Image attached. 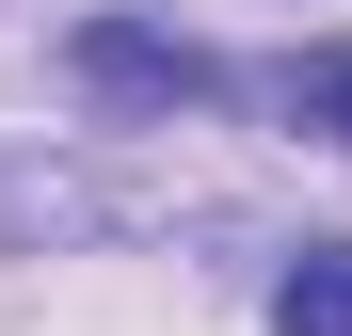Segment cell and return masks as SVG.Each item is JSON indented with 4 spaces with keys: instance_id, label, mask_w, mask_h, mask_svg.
Here are the masks:
<instances>
[{
    "instance_id": "7a4b0ae2",
    "label": "cell",
    "mask_w": 352,
    "mask_h": 336,
    "mask_svg": "<svg viewBox=\"0 0 352 336\" xmlns=\"http://www.w3.org/2000/svg\"><path fill=\"white\" fill-rule=\"evenodd\" d=\"M272 336H352V240H305L272 272Z\"/></svg>"
},
{
    "instance_id": "6da1fadb",
    "label": "cell",
    "mask_w": 352,
    "mask_h": 336,
    "mask_svg": "<svg viewBox=\"0 0 352 336\" xmlns=\"http://www.w3.org/2000/svg\"><path fill=\"white\" fill-rule=\"evenodd\" d=\"M65 80H80L96 112H192V96H208V48L160 32V16H96V32H65Z\"/></svg>"
},
{
    "instance_id": "3957f363",
    "label": "cell",
    "mask_w": 352,
    "mask_h": 336,
    "mask_svg": "<svg viewBox=\"0 0 352 336\" xmlns=\"http://www.w3.org/2000/svg\"><path fill=\"white\" fill-rule=\"evenodd\" d=\"M272 96H288V112H320V128H336V144H352V48H320V65H288V80H272Z\"/></svg>"
}]
</instances>
